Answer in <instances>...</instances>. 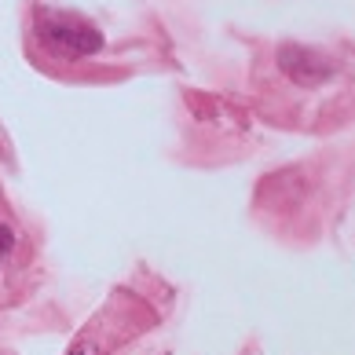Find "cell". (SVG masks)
Listing matches in <instances>:
<instances>
[{"mask_svg":"<svg viewBox=\"0 0 355 355\" xmlns=\"http://www.w3.org/2000/svg\"><path fill=\"white\" fill-rule=\"evenodd\" d=\"M37 41L59 59H85V55H96L103 48V33L77 15L44 11V15L37 19Z\"/></svg>","mask_w":355,"mask_h":355,"instance_id":"1","label":"cell"},{"mask_svg":"<svg viewBox=\"0 0 355 355\" xmlns=\"http://www.w3.org/2000/svg\"><path fill=\"white\" fill-rule=\"evenodd\" d=\"M279 70L300 88H319L337 73L334 59H326L322 51H315L308 44H282L279 48Z\"/></svg>","mask_w":355,"mask_h":355,"instance_id":"2","label":"cell"},{"mask_svg":"<svg viewBox=\"0 0 355 355\" xmlns=\"http://www.w3.org/2000/svg\"><path fill=\"white\" fill-rule=\"evenodd\" d=\"M67 355H103V348H99V340H77Z\"/></svg>","mask_w":355,"mask_h":355,"instance_id":"3","label":"cell"}]
</instances>
